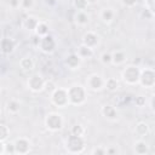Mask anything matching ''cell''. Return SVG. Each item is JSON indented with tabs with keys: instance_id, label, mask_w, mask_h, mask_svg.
<instances>
[{
	"instance_id": "22",
	"label": "cell",
	"mask_w": 155,
	"mask_h": 155,
	"mask_svg": "<svg viewBox=\"0 0 155 155\" xmlns=\"http://www.w3.org/2000/svg\"><path fill=\"white\" fill-rule=\"evenodd\" d=\"M136 131H137L138 134L144 136V134L148 133V125H147L145 122H139V124L137 125V127H136Z\"/></svg>"
},
{
	"instance_id": "19",
	"label": "cell",
	"mask_w": 155,
	"mask_h": 155,
	"mask_svg": "<svg viewBox=\"0 0 155 155\" xmlns=\"http://www.w3.org/2000/svg\"><path fill=\"white\" fill-rule=\"evenodd\" d=\"M21 67H22L23 69H25V70H30V69H33V67H34V62H33L31 58L25 57V58H23V59L21 61Z\"/></svg>"
},
{
	"instance_id": "6",
	"label": "cell",
	"mask_w": 155,
	"mask_h": 155,
	"mask_svg": "<svg viewBox=\"0 0 155 155\" xmlns=\"http://www.w3.org/2000/svg\"><path fill=\"white\" fill-rule=\"evenodd\" d=\"M139 81L145 87H153L155 84V73L151 69H145L139 75Z\"/></svg>"
},
{
	"instance_id": "10",
	"label": "cell",
	"mask_w": 155,
	"mask_h": 155,
	"mask_svg": "<svg viewBox=\"0 0 155 155\" xmlns=\"http://www.w3.org/2000/svg\"><path fill=\"white\" fill-rule=\"evenodd\" d=\"M82 44L90 48L94 47L97 44H98V36L94 34V33H87L84 35V39H82Z\"/></svg>"
},
{
	"instance_id": "11",
	"label": "cell",
	"mask_w": 155,
	"mask_h": 155,
	"mask_svg": "<svg viewBox=\"0 0 155 155\" xmlns=\"http://www.w3.org/2000/svg\"><path fill=\"white\" fill-rule=\"evenodd\" d=\"M15 48V42L12 39H8V38H5L0 41V50L1 52L4 53H11Z\"/></svg>"
},
{
	"instance_id": "28",
	"label": "cell",
	"mask_w": 155,
	"mask_h": 155,
	"mask_svg": "<svg viewBox=\"0 0 155 155\" xmlns=\"http://www.w3.org/2000/svg\"><path fill=\"white\" fill-rule=\"evenodd\" d=\"M74 4H75V6H76L78 10H84L87 6L88 2H87V0H75Z\"/></svg>"
},
{
	"instance_id": "3",
	"label": "cell",
	"mask_w": 155,
	"mask_h": 155,
	"mask_svg": "<svg viewBox=\"0 0 155 155\" xmlns=\"http://www.w3.org/2000/svg\"><path fill=\"white\" fill-rule=\"evenodd\" d=\"M139 75H140V71L137 67H133V65H130L127 67L124 73H122V76H124V80L127 82V84H137L139 81Z\"/></svg>"
},
{
	"instance_id": "16",
	"label": "cell",
	"mask_w": 155,
	"mask_h": 155,
	"mask_svg": "<svg viewBox=\"0 0 155 155\" xmlns=\"http://www.w3.org/2000/svg\"><path fill=\"white\" fill-rule=\"evenodd\" d=\"M78 56H79L80 58H88V57L92 56V48H90V47L82 45V46H80V48H79V54H78Z\"/></svg>"
},
{
	"instance_id": "12",
	"label": "cell",
	"mask_w": 155,
	"mask_h": 155,
	"mask_svg": "<svg viewBox=\"0 0 155 155\" xmlns=\"http://www.w3.org/2000/svg\"><path fill=\"white\" fill-rule=\"evenodd\" d=\"M88 85L93 90H99L104 85V81H103V79L99 75H92L90 78V80H88Z\"/></svg>"
},
{
	"instance_id": "18",
	"label": "cell",
	"mask_w": 155,
	"mask_h": 155,
	"mask_svg": "<svg viewBox=\"0 0 155 155\" xmlns=\"http://www.w3.org/2000/svg\"><path fill=\"white\" fill-rule=\"evenodd\" d=\"M136 153L137 154H140V155L148 153V145H147V143L143 142V140L137 142L136 143Z\"/></svg>"
},
{
	"instance_id": "20",
	"label": "cell",
	"mask_w": 155,
	"mask_h": 155,
	"mask_svg": "<svg viewBox=\"0 0 155 155\" xmlns=\"http://www.w3.org/2000/svg\"><path fill=\"white\" fill-rule=\"evenodd\" d=\"M38 21H36V18H34V17H28L25 21H24V25H25V28L27 29H35L36 28V25H38Z\"/></svg>"
},
{
	"instance_id": "33",
	"label": "cell",
	"mask_w": 155,
	"mask_h": 155,
	"mask_svg": "<svg viewBox=\"0 0 155 155\" xmlns=\"http://www.w3.org/2000/svg\"><path fill=\"white\" fill-rule=\"evenodd\" d=\"M122 2H124V5H126V6H133V5H136L137 0H122Z\"/></svg>"
},
{
	"instance_id": "27",
	"label": "cell",
	"mask_w": 155,
	"mask_h": 155,
	"mask_svg": "<svg viewBox=\"0 0 155 155\" xmlns=\"http://www.w3.org/2000/svg\"><path fill=\"white\" fill-rule=\"evenodd\" d=\"M71 134L81 136V137H82V134H84V128H82V126H81V125H75V126L73 127V130H71Z\"/></svg>"
},
{
	"instance_id": "24",
	"label": "cell",
	"mask_w": 155,
	"mask_h": 155,
	"mask_svg": "<svg viewBox=\"0 0 155 155\" xmlns=\"http://www.w3.org/2000/svg\"><path fill=\"white\" fill-rule=\"evenodd\" d=\"M105 86H107V88H108L109 91H115V90L117 88V81H116L115 79L110 78V79H108V80L105 81Z\"/></svg>"
},
{
	"instance_id": "5",
	"label": "cell",
	"mask_w": 155,
	"mask_h": 155,
	"mask_svg": "<svg viewBox=\"0 0 155 155\" xmlns=\"http://www.w3.org/2000/svg\"><path fill=\"white\" fill-rule=\"evenodd\" d=\"M45 122H46V126H47L50 130H52V131L59 130V128L62 127V125H63V121H62L61 115L54 114V113L48 114L47 117H46V120H45Z\"/></svg>"
},
{
	"instance_id": "4",
	"label": "cell",
	"mask_w": 155,
	"mask_h": 155,
	"mask_svg": "<svg viewBox=\"0 0 155 155\" xmlns=\"http://www.w3.org/2000/svg\"><path fill=\"white\" fill-rule=\"evenodd\" d=\"M52 102L57 107H65L69 103L68 99V92L63 88H56L52 93Z\"/></svg>"
},
{
	"instance_id": "26",
	"label": "cell",
	"mask_w": 155,
	"mask_h": 155,
	"mask_svg": "<svg viewBox=\"0 0 155 155\" xmlns=\"http://www.w3.org/2000/svg\"><path fill=\"white\" fill-rule=\"evenodd\" d=\"M8 136V128L5 125H0V140H5Z\"/></svg>"
},
{
	"instance_id": "35",
	"label": "cell",
	"mask_w": 155,
	"mask_h": 155,
	"mask_svg": "<svg viewBox=\"0 0 155 155\" xmlns=\"http://www.w3.org/2000/svg\"><path fill=\"white\" fill-rule=\"evenodd\" d=\"M10 5L13 7H17L21 5V0H10Z\"/></svg>"
},
{
	"instance_id": "23",
	"label": "cell",
	"mask_w": 155,
	"mask_h": 155,
	"mask_svg": "<svg viewBox=\"0 0 155 155\" xmlns=\"http://www.w3.org/2000/svg\"><path fill=\"white\" fill-rule=\"evenodd\" d=\"M87 21H88V17H87V15L84 11L78 12V15H76V22L79 24H85V23H87Z\"/></svg>"
},
{
	"instance_id": "36",
	"label": "cell",
	"mask_w": 155,
	"mask_h": 155,
	"mask_svg": "<svg viewBox=\"0 0 155 155\" xmlns=\"http://www.w3.org/2000/svg\"><path fill=\"white\" fill-rule=\"evenodd\" d=\"M93 154H105V150H103V149H96V150H93Z\"/></svg>"
},
{
	"instance_id": "2",
	"label": "cell",
	"mask_w": 155,
	"mask_h": 155,
	"mask_svg": "<svg viewBox=\"0 0 155 155\" xmlns=\"http://www.w3.org/2000/svg\"><path fill=\"white\" fill-rule=\"evenodd\" d=\"M67 147H68V150H69L70 153H80V151H82V149L85 148V142H84V139H82L81 136L71 134V136L68 138Z\"/></svg>"
},
{
	"instance_id": "13",
	"label": "cell",
	"mask_w": 155,
	"mask_h": 155,
	"mask_svg": "<svg viewBox=\"0 0 155 155\" xmlns=\"http://www.w3.org/2000/svg\"><path fill=\"white\" fill-rule=\"evenodd\" d=\"M102 113H103V115L107 116L108 119H115L116 115H117V114H116V109H115L113 105H105V107L103 108Z\"/></svg>"
},
{
	"instance_id": "25",
	"label": "cell",
	"mask_w": 155,
	"mask_h": 155,
	"mask_svg": "<svg viewBox=\"0 0 155 155\" xmlns=\"http://www.w3.org/2000/svg\"><path fill=\"white\" fill-rule=\"evenodd\" d=\"M7 109L12 113H17L19 110V103L17 101H10L7 103Z\"/></svg>"
},
{
	"instance_id": "17",
	"label": "cell",
	"mask_w": 155,
	"mask_h": 155,
	"mask_svg": "<svg viewBox=\"0 0 155 155\" xmlns=\"http://www.w3.org/2000/svg\"><path fill=\"white\" fill-rule=\"evenodd\" d=\"M125 58H126V56L121 51H116V52H114V54H111V62H114L115 64H121L125 61Z\"/></svg>"
},
{
	"instance_id": "30",
	"label": "cell",
	"mask_w": 155,
	"mask_h": 155,
	"mask_svg": "<svg viewBox=\"0 0 155 155\" xmlns=\"http://www.w3.org/2000/svg\"><path fill=\"white\" fill-rule=\"evenodd\" d=\"M136 104L138 105V107H143L144 104H145V98L143 97V96H138V97H136Z\"/></svg>"
},
{
	"instance_id": "32",
	"label": "cell",
	"mask_w": 155,
	"mask_h": 155,
	"mask_svg": "<svg viewBox=\"0 0 155 155\" xmlns=\"http://www.w3.org/2000/svg\"><path fill=\"white\" fill-rule=\"evenodd\" d=\"M102 62H103V63H110V62H111V54H109V53H103V54H102Z\"/></svg>"
},
{
	"instance_id": "37",
	"label": "cell",
	"mask_w": 155,
	"mask_h": 155,
	"mask_svg": "<svg viewBox=\"0 0 155 155\" xmlns=\"http://www.w3.org/2000/svg\"><path fill=\"white\" fill-rule=\"evenodd\" d=\"M2 148H4V145H2V142L0 140V154H1L2 151H4V149H2Z\"/></svg>"
},
{
	"instance_id": "8",
	"label": "cell",
	"mask_w": 155,
	"mask_h": 155,
	"mask_svg": "<svg viewBox=\"0 0 155 155\" xmlns=\"http://www.w3.org/2000/svg\"><path fill=\"white\" fill-rule=\"evenodd\" d=\"M54 46H56V42H54L53 38L50 36V35H45L40 40V47H41V50L44 52H51V51H53Z\"/></svg>"
},
{
	"instance_id": "1",
	"label": "cell",
	"mask_w": 155,
	"mask_h": 155,
	"mask_svg": "<svg viewBox=\"0 0 155 155\" xmlns=\"http://www.w3.org/2000/svg\"><path fill=\"white\" fill-rule=\"evenodd\" d=\"M67 92H68L69 103H71V104H81L86 98L85 88L80 85L71 86L69 90H67Z\"/></svg>"
},
{
	"instance_id": "31",
	"label": "cell",
	"mask_w": 155,
	"mask_h": 155,
	"mask_svg": "<svg viewBox=\"0 0 155 155\" xmlns=\"http://www.w3.org/2000/svg\"><path fill=\"white\" fill-rule=\"evenodd\" d=\"M21 6L24 8H29L33 6V0H21Z\"/></svg>"
},
{
	"instance_id": "29",
	"label": "cell",
	"mask_w": 155,
	"mask_h": 155,
	"mask_svg": "<svg viewBox=\"0 0 155 155\" xmlns=\"http://www.w3.org/2000/svg\"><path fill=\"white\" fill-rule=\"evenodd\" d=\"M5 153H7V154H15L16 151H15V145H13V143H7L6 145H5Z\"/></svg>"
},
{
	"instance_id": "34",
	"label": "cell",
	"mask_w": 155,
	"mask_h": 155,
	"mask_svg": "<svg viewBox=\"0 0 155 155\" xmlns=\"http://www.w3.org/2000/svg\"><path fill=\"white\" fill-rule=\"evenodd\" d=\"M148 2V10L154 13V0H147Z\"/></svg>"
},
{
	"instance_id": "15",
	"label": "cell",
	"mask_w": 155,
	"mask_h": 155,
	"mask_svg": "<svg viewBox=\"0 0 155 155\" xmlns=\"http://www.w3.org/2000/svg\"><path fill=\"white\" fill-rule=\"evenodd\" d=\"M35 30H36V35L38 36H45L48 33V27H47L46 23H38Z\"/></svg>"
},
{
	"instance_id": "7",
	"label": "cell",
	"mask_w": 155,
	"mask_h": 155,
	"mask_svg": "<svg viewBox=\"0 0 155 155\" xmlns=\"http://www.w3.org/2000/svg\"><path fill=\"white\" fill-rule=\"evenodd\" d=\"M28 85H29V88H30V90L38 92V91H41V90L44 88L45 81H44V79H42L40 75H33V76L29 79Z\"/></svg>"
},
{
	"instance_id": "38",
	"label": "cell",
	"mask_w": 155,
	"mask_h": 155,
	"mask_svg": "<svg viewBox=\"0 0 155 155\" xmlns=\"http://www.w3.org/2000/svg\"><path fill=\"white\" fill-rule=\"evenodd\" d=\"M96 0H87V2H94Z\"/></svg>"
},
{
	"instance_id": "21",
	"label": "cell",
	"mask_w": 155,
	"mask_h": 155,
	"mask_svg": "<svg viewBox=\"0 0 155 155\" xmlns=\"http://www.w3.org/2000/svg\"><path fill=\"white\" fill-rule=\"evenodd\" d=\"M113 16H114V12L110 10V8H105L103 12H102V19L104 22H110L113 19Z\"/></svg>"
},
{
	"instance_id": "9",
	"label": "cell",
	"mask_w": 155,
	"mask_h": 155,
	"mask_svg": "<svg viewBox=\"0 0 155 155\" xmlns=\"http://www.w3.org/2000/svg\"><path fill=\"white\" fill-rule=\"evenodd\" d=\"M13 145H15V151L18 153V154H25V153L29 151V148H30L29 142L27 139H24V138L17 139L13 143Z\"/></svg>"
},
{
	"instance_id": "14",
	"label": "cell",
	"mask_w": 155,
	"mask_h": 155,
	"mask_svg": "<svg viewBox=\"0 0 155 155\" xmlns=\"http://www.w3.org/2000/svg\"><path fill=\"white\" fill-rule=\"evenodd\" d=\"M65 63H67L68 67H70V68H76V67L79 65V63H80V57H79L78 54H70V56L67 58Z\"/></svg>"
}]
</instances>
